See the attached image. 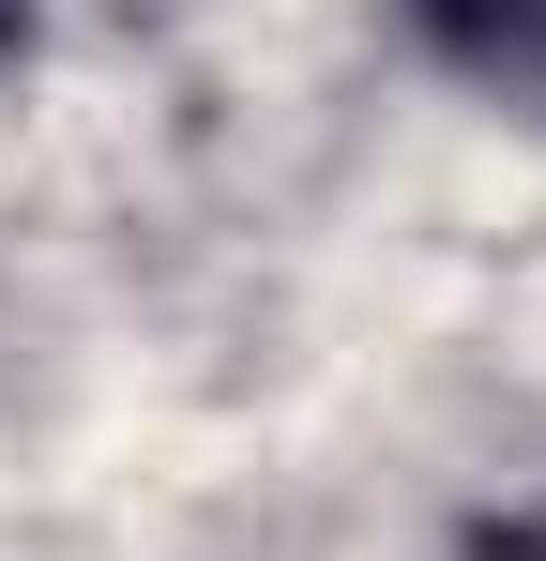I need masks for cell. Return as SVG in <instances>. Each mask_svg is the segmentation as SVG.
Wrapping results in <instances>:
<instances>
[{"label":"cell","instance_id":"1","mask_svg":"<svg viewBox=\"0 0 546 561\" xmlns=\"http://www.w3.org/2000/svg\"><path fill=\"white\" fill-rule=\"evenodd\" d=\"M410 15H425V46L470 61L486 92H532L546 106V0H410Z\"/></svg>","mask_w":546,"mask_h":561}]
</instances>
